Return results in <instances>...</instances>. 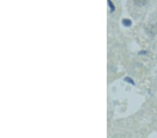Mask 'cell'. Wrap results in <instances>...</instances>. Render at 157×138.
Wrapping results in <instances>:
<instances>
[{"label": "cell", "instance_id": "1", "mask_svg": "<svg viewBox=\"0 0 157 138\" xmlns=\"http://www.w3.org/2000/svg\"><path fill=\"white\" fill-rule=\"evenodd\" d=\"M133 2L134 3H135V4L137 5L138 6H144L147 2L146 0H133Z\"/></svg>", "mask_w": 157, "mask_h": 138}, {"label": "cell", "instance_id": "2", "mask_svg": "<svg viewBox=\"0 0 157 138\" xmlns=\"http://www.w3.org/2000/svg\"><path fill=\"white\" fill-rule=\"evenodd\" d=\"M131 23H132V22H131L130 20H128V19H124L122 21V24L126 27L131 26Z\"/></svg>", "mask_w": 157, "mask_h": 138}, {"label": "cell", "instance_id": "3", "mask_svg": "<svg viewBox=\"0 0 157 138\" xmlns=\"http://www.w3.org/2000/svg\"><path fill=\"white\" fill-rule=\"evenodd\" d=\"M108 5H109V6H110V11H111V12H113V11H115V6H114L113 4L112 3V2H111L110 0H108Z\"/></svg>", "mask_w": 157, "mask_h": 138}, {"label": "cell", "instance_id": "4", "mask_svg": "<svg viewBox=\"0 0 157 138\" xmlns=\"http://www.w3.org/2000/svg\"><path fill=\"white\" fill-rule=\"evenodd\" d=\"M125 80H126V81H128V82H129V83H130V82H131V84H134V82H133V80H131V79H129L128 77H126V78H125Z\"/></svg>", "mask_w": 157, "mask_h": 138}, {"label": "cell", "instance_id": "5", "mask_svg": "<svg viewBox=\"0 0 157 138\" xmlns=\"http://www.w3.org/2000/svg\"><path fill=\"white\" fill-rule=\"evenodd\" d=\"M156 27H157V22H156Z\"/></svg>", "mask_w": 157, "mask_h": 138}]
</instances>
